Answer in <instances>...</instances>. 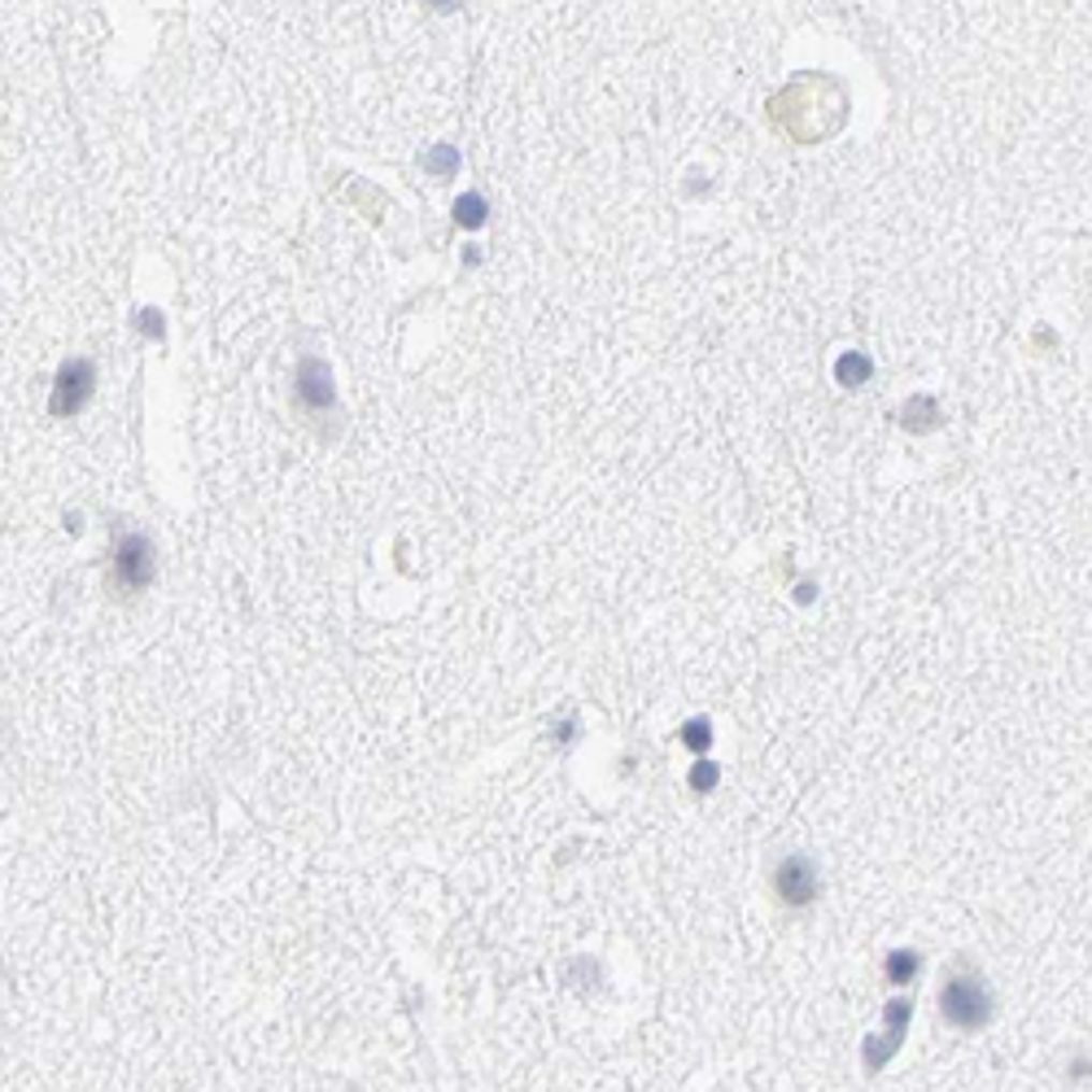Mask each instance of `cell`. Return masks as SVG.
<instances>
[{
  "instance_id": "cell-1",
  "label": "cell",
  "mask_w": 1092,
  "mask_h": 1092,
  "mask_svg": "<svg viewBox=\"0 0 1092 1092\" xmlns=\"http://www.w3.org/2000/svg\"><path fill=\"white\" fill-rule=\"evenodd\" d=\"M940 1009H944V1018L952 1022V1027H979V1022H988V1014H992V996H988V988L979 984V979H971V975H957V979H948L944 984V992H940Z\"/></svg>"
},
{
  "instance_id": "cell-2",
  "label": "cell",
  "mask_w": 1092,
  "mask_h": 1092,
  "mask_svg": "<svg viewBox=\"0 0 1092 1092\" xmlns=\"http://www.w3.org/2000/svg\"><path fill=\"white\" fill-rule=\"evenodd\" d=\"M92 384H97L92 363H88V359H71L67 367L57 372V390H53L48 411H53V416H75V411H84V403L92 398Z\"/></svg>"
},
{
  "instance_id": "cell-3",
  "label": "cell",
  "mask_w": 1092,
  "mask_h": 1092,
  "mask_svg": "<svg viewBox=\"0 0 1092 1092\" xmlns=\"http://www.w3.org/2000/svg\"><path fill=\"white\" fill-rule=\"evenodd\" d=\"M774 891L783 896L791 909L813 905V901H817V865L804 861V857H787V861L778 865V874H774Z\"/></svg>"
},
{
  "instance_id": "cell-4",
  "label": "cell",
  "mask_w": 1092,
  "mask_h": 1092,
  "mask_svg": "<svg viewBox=\"0 0 1092 1092\" xmlns=\"http://www.w3.org/2000/svg\"><path fill=\"white\" fill-rule=\"evenodd\" d=\"M114 577L127 586V591H141L154 582V547L145 538H122L118 555H114Z\"/></svg>"
},
{
  "instance_id": "cell-5",
  "label": "cell",
  "mask_w": 1092,
  "mask_h": 1092,
  "mask_svg": "<svg viewBox=\"0 0 1092 1092\" xmlns=\"http://www.w3.org/2000/svg\"><path fill=\"white\" fill-rule=\"evenodd\" d=\"M297 390H302V403H306V407H319V411H329V407L337 403L333 372H329V363H319V359H306V363L297 367Z\"/></svg>"
},
{
  "instance_id": "cell-6",
  "label": "cell",
  "mask_w": 1092,
  "mask_h": 1092,
  "mask_svg": "<svg viewBox=\"0 0 1092 1092\" xmlns=\"http://www.w3.org/2000/svg\"><path fill=\"white\" fill-rule=\"evenodd\" d=\"M887 1018H891V1032H887V1040H870V1053H865L870 1066H883V1062L896 1053V1045H901L905 1022H909V1001H891V1005H887Z\"/></svg>"
},
{
  "instance_id": "cell-7",
  "label": "cell",
  "mask_w": 1092,
  "mask_h": 1092,
  "mask_svg": "<svg viewBox=\"0 0 1092 1092\" xmlns=\"http://www.w3.org/2000/svg\"><path fill=\"white\" fill-rule=\"evenodd\" d=\"M870 376H874V363L861 350H848V354H840V363H834V380L848 384V390H861Z\"/></svg>"
},
{
  "instance_id": "cell-8",
  "label": "cell",
  "mask_w": 1092,
  "mask_h": 1092,
  "mask_svg": "<svg viewBox=\"0 0 1092 1092\" xmlns=\"http://www.w3.org/2000/svg\"><path fill=\"white\" fill-rule=\"evenodd\" d=\"M485 219H490V206H485V198H481V192H464V198L455 202V223H460V228L477 232Z\"/></svg>"
},
{
  "instance_id": "cell-9",
  "label": "cell",
  "mask_w": 1092,
  "mask_h": 1092,
  "mask_svg": "<svg viewBox=\"0 0 1092 1092\" xmlns=\"http://www.w3.org/2000/svg\"><path fill=\"white\" fill-rule=\"evenodd\" d=\"M914 975H918V952L896 948V952L887 957V979H891V984H909Z\"/></svg>"
},
{
  "instance_id": "cell-10",
  "label": "cell",
  "mask_w": 1092,
  "mask_h": 1092,
  "mask_svg": "<svg viewBox=\"0 0 1092 1092\" xmlns=\"http://www.w3.org/2000/svg\"><path fill=\"white\" fill-rule=\"evenodd\" d=\"M424 166H428V175L446 179V175H455V166H460V154H455L451 145H437V149H428V154H424Z\"/></svg>"
},
{
  "instance_id": "cell-11",
  "label": "cell",
  "mask_w": 1092,
  "mask_h": 1092,
  "mask_svg": "<svg viewBox=\"0 0 1092 1092\" xmlns=\"http://www.w3.org/2000/svg\"><path fill=\"white\" fill-rule=\"evenodd\" d=\"M905 424L918 428V433L931 428V424H935V403H931V398H914V403L905 407Z\"/></svg>"
},
{
  "instance_id": "cell-12",
  "label": "cell",
  "mask_w": 1092,
  "mask_h": 1092,
  "mask_svg": "<svg viewBox=\"0 0 1092 1092\" xmlns=\"http://www.w3.org/2000/svg\"><path fill=\"white\" fill-rule=\"evenodd\" d=\"M690 787L695 791H713L717 787V765H699L695 774H690Z\"/></svg>"
},
{
  "instance_id": "cell-13",
  "label": "cell",
  "mask_w": 1092,
  "mask_h": 1092,
  "mask_svg": "<svg viewBox=\"0 0 1092 1092\" xmlns=\"http://www.w3.org/2000/svg\"><path fill=\"white\" fill-rule=\"evenodd\" d=\"M686 743H690V747H709V743H713V726H709V722H690V726H686Z\"/></svg>"
},
{
  "instance_id": "cell-14",
  "label": "cell",
  "mask_w": 1092,
  "mask_h": 1092,
  "mask_svg": "<svg viewBox=\"0 0 1092 1092\" xmlns=\"http://www.w3.org/2000/svg\"><path fill=\"white\" fill-rule=\"evenodd\" d=\"M141 329H145L149 337H162V315H158V310H145V315H141Z\"/></svg>"
},
{
  "instance_id": "cell-15",
  "label": "cell",
  "mask_w": 1092,
  "mask_h": 1092,
  "mask_svg": "<svg viewBox=\"0 0 1092 1092\" xmlns=\"http://www.w3.org/2000/svg\"><path fill=\"white\" fill-rule=\"evenodd\" d=\"M433 5H437V10H451V5H460V0H433Z\"/></svg>"
}]
</instances>
